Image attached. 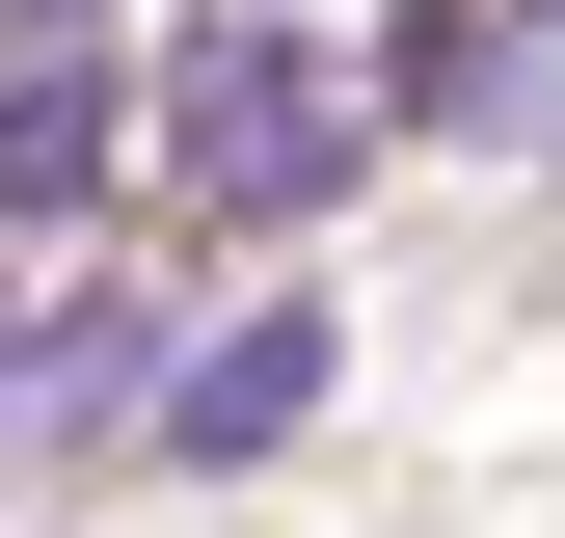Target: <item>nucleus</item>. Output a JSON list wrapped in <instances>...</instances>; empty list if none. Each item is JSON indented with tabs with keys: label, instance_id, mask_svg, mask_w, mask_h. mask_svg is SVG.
Wrapping results in <instances>:
<instances>
[{
	"label": "nucleus",
	"instance_id": "f257e3e1",
	"mask_svg": "<svg viewBox=\"0 0 565 538\" xmlns=\"http://www.w3.org/2000/svg\"><path fill=\"white\" fill-rule=\"evenodd\" d=\"M377 162V54H297V28H189L162 54V189L189 216H323V189Z\"/></svg>",
	"mask_w": 565,
	"mask_h": 538
},
{
	"label": "nucleus",
	"instance_id": "f03ea898",
	"mask_svg": "<svg viewBox=\"0 0 565 538\" xmlns=\"http://www.w3.org/2000/svg\"><path fill=\"white\" fill-rule=\"evenodd\" d=\"M323 431V297H243L216 351H162V458L216 485V458H297Z\"/></svg>",
	"mask_w": 565,
	"mask_h": 538
},
{
	"label": "nucleus",
	"instance_id": "7ed1b4c3",
	"mask_svg": "<svg viewBox=\"0 0 565 538\" xmlns=\"http://www.w3.org/2000/svg\"><path fill=\"white\" fill-rule=\"evenodd\" d=\"M108 134H135V108H108V54H54L28 134H0V189H28V216H82V189H108Z\"/></svg>",
	"mask_w": 565,
	"mask_h": 538
},
{
	"label": "nucleus",
	"instance_id": "20e7f679",
	"mask_svg": "<svg viewBox=\"0 0 565 538\" xmlns=\"http://www.w3.org/2000/svg\"><path fill=\"white\" fill-rule=\"evenodd\" d=\"M108 377H135V297H54V323H28V404H54V431H82Z\"/></svg>",
	"mask_w": 565,
	"mask_h": 538
}]
</instances>
